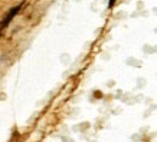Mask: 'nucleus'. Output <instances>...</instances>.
Masks as SVG:
<instances>
[{"instance_id": "obj_1", "label": "nucleus", "mask_w": 157, "mask_h": 142, "mask_svg": "<svg viewBox=\"0 0 157 142\" xmlns=\"http://www.w3.org/2000/svg\"><path fill=\"white\" fill-rule=\"evenodd\" d=\"M20 9H22V5H18V6H15V7H12V9H10V12L7 13V16L2 20V23H0V32H2L5 27H7V26L10 25V22H12V20H13V17L19 13V10H20Z\"/></svg>"}, {"instance_id": "obj_2", "label": "nucleus", "mask_w": 157, "mask_h": 142, "mask_svg": "<svg viewBox=\"0 0 157 142\" xmlns=\"http://www.w3.org/2000/svg\"><path fill=\"white\" fill-rule=\"evenodd\" d=\"M115 5V0H110V2H108V7H112Z\"/></svg>"}]
</instances>
